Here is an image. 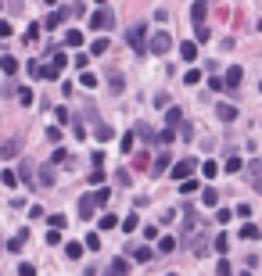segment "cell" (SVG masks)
Here are the masks:
<instances>
[{"label": "cell", "mask_w": 262, "mask_h": 276, "mask_svg": "<svg viewBox=\"0 0 262 276\" xmlns=\"http://www.w3.org/2000/svg\"><path fill=\"white\" fill-rule=\"evenodd\" d=\"M126 43H130L136 54H144V51H147V22H133V25L126 29Z\"/></svg>", "instance_id": "obj_1"}, {"label": "cell", "mask_w": 262, "mask_h": 276, "mask_svg": "<svg viewBox=\"0 0 262 276\" xmlns=\"http://www.w3.org/2000/svg\"><path fill=\"white\" fill-rule=\"evenodd\" d=\"M112 25H115V14H112V7H108V4H101L94 14H90V29H94V33H108Z\"/></svg>", "instance_id": "obj_2"}, {"label": "cell", "mask_w": 262, "mask_h": 276, "mask_svg": "<svg viewBox=\"0 0 262 276\" xmlns=\"http://www.w3.org/2000/svg\"><path fill=\"white\" fill-rule=\"evenodd\" d=\"M197 229H201V222H197V216H194L191 208H183V233H180V240H176V244H194Z\"/></svg>", "instance_id": "obj_3"}, {"label": "cell", "mask_w": 262, "mask_h": 276, "mask_svg": "<svg viewBox=\"0 0 262 276\" xmlns=\"http://www.w3.org/2000/svg\"><path fill=\"white\" fill-rule=\"evenodd\" d=\"M169 172H173V179H176V183H183V179H194V172H197V162H194V158H180L173 168H169Z\"/></svg>", "instance_id": "obj_4"}, {"label": "cell", "mask_w": 262, "mask_h": 276, "mask_svg": "<svg viewBox=\"0 0 262 276\" xmlns=\"http://www.w3.org/2000/svg\"><path fill=\"white\" fill-rule=\"evenodd\" d=\"M169 47H173V36H169V33H151L147 51H144V54H165Z\"/></svg>", "instance_id": "obj_5"}, {"label": "cell", "mask_w": 262, "mask_h": 276, "mask_svg": "<svg viewBox=\"0 0 262 276\" xmlns=\"http://www.w3.org/2000/svg\"><path fill=\"white\" fill-rule=\"evenodd\" d=\"M169 165H173V158H169V151H162V155L155 158V165H151L147 172H151V176H165V172H169Z\"/></svg>", "instance_id": "obj_6"}, {"label": "cell", "mask_w": 262, "mask_h": 276, "mask_svg": "<svg viewBox=\"0 0 262 276\" xmlns=\"http://www.w3.org/2000/svg\"><path fill=\"white\" fill-rule=\"evenodd\" d=\"M68 18V7H54L51 14H47V22H43V29H61V22Z\"/></svg>", "instance_id": "obj_7"}, {"label": "cell", "mask_w": 262, "mask_h": 276, "mask_svg": "<svg viewBox=\"0 0 262 276\" xmlns=\"http://www.w3.org/2000/svg\"><path fill=\"white\" fill-rule=\"evenodd\" d=\"M25 240H29V229H25V226H22V229H18V233H14V237H11V240H7V255H18V251H22V244H25Z\"/></svg>", "instance_id": "obj_8"}, {"label": "cell", "mask_w": 262, "mask_h": 276, "mask_svg": "<svg viewBox=\"0 0 262 276\" xmlns=\"http://www.w3.org/2000/svg\"><path fill=\"white\" fill-rule=\"evenodd\" d=\"M18 151H22V140H18V136H11V140L0 144V155H4V158H18Z\"/></svg>", "instance_id": "obj_9"}, {"label": "cell", "mask_w": 262, "mask_h": 276, "mask_svg": "<svg viewBox=\"0 0 262 276\" xmlns=\"http://www.w3.org/2000/svg\"><path fill=\"white\" fill-rule=\"evenodd\" d=\"M215 115H219V122H234V118H237V104H230V101H223L219 108H215Z\"/></svg>", "instance_id": "obj_10"}, {"label": "cell", "mask_w": 262, "mask_h": 276, "mask_svg": "<svg viewBox=\"0 0 262 276\" xmlns=\"http://www.w3.org/2000/svg\"><path fill=\"white\" fill-rule=\"evenodd\" d=\"M180 122H183V111H180V108H169V111H165V129H173V133H176V129H180Z\"/></svg>", "instance_id": "obj_11"}, {"label": "cell", "mask_w": 262, "mask_h": 276, "mask_svg": "<svg viewBox=\"0 0 262 276\" xmlns=\"http://www.w3.org/2000/svg\"><path fill=\"white\" fill-rule=\"evenodd\" d=\"M94 212H97L94 197H79V219H94Z\"/></svg>", "instance_id": "obj_12"}, {"label": "cell", "mask_w": 262, "mask_h": 276, "mask_svg": "<svg viewBox=\"0 0 262 276\" xmlns=\"http://www.w3.org/2000/svg\"><path fill=\"white\" fill-rule=\"evenodd\" d=\"M65 258H68V262H79V258H83V244L79 240H68L65 244Z\"/></svg>", "instance_id": "obj_13"}, {"label": "cell", "mask_w": 262, "mask_h": 276, "mask_svg": "<svg viewBox=\"0 0 262 276\" xmlns=\"http://www.w3.org/2000/svg\"><path fill=\"white\" fill-rule=\"evenodd\" d=\"M205 14H208V7L201 4V0H197V4H191V18H194V29H197V25H205Z\"/></svg>", "instance_id": "obj_14"}, {"label": "cell", "mask_w": 262, "mask_h": 276, "mask_svg": "<svg viewBox=\"0 0 262 276\" xmlns=\"http://www.w3.org/2000/svg\"><path fill=\"white\" fill-rule=\"evenodd\" d=\"M108 276H130V262L126 258H115V262L108 266Z\"/></svg>", "instance_id": "obj_15"}, {"label": "cell", "mask_w": 262, "mask_h": 276, "mask_svg": "<svg viewBox=\"0 0 262 276\" xmlns=\"http://www.w3.org/2000/svg\"><path fill=\"white\" fill-rule=\"evenodd\" d=\"M90 197H94V205H97V208H104L108 201H112V190H108V187H97V190L90 194Z\"/></svg>", "instance_id": "obj_16"}, {"label": "cell", "mask_w": 262, "mask_h": 276, "mask_svg": "<svg viewBox=\"0 0 262 276\" xmlns=\"http://www.w3.org/2000/svg\"><path fill=\"white\" fill-rule=\"evenodd\" d=\"M14 176H18L22 183H29V187H36V168L33 165H22V172H14Z\"/></svg>", "instance_id": "obj_17"}, {"label": "cell", "mask_w": 262, "mask_h": 276, "mask_svg": "<svg viewBox=\"0 0 262 276\" xmlns=\"http://www.w3.org/2000/svg\"><path fill=\"white\" fill-rule=\"evenodd\" d=\"M0 68H4V75H14V72H18V57L4 54V57H0Z\"/></svg>", "instance_id": "obj_18"}, {"label": "cell", "mask_w": 262, "mask_h": 276, "mask_svg": "<svg viewBox=\"0 0 262 276\" xmlns=\"http://www.w3.org/2000/svg\"><path fill=\"white\" fill-rule=\"evenodd\" d=\"M197 172H201V176H205V179H215V176H219V165H215V162H212V158H208V162H205V165H197Z\"/></svg>", "instance_id": "obj_19"}, {"label": "cell", "mask_w": 262, "mask_h": 276, "mask_svg": "<svg viewBox=\"0 0 262 276\" xmlns=\"http://www.w3.org/2000/svg\"><path fill=\"white\" fill-rule=\"evenodd\" d=\"M208 40H212V29H208V25H197V29H194V40H191V43L197 47V43H208Z\"/></svg>", "instance_id": "obj_20"}, {"label": "cell", "mask_w": 262, "mask_h": 276, "mask_svg": "<svg viewBox=\"0 0 262 276\" xmlns=\"http://www.w3.org/2000/svg\"><path fill=\"white\" fill-rule=\"evenodd\" d=\"M176 248H180L176 237H158V251H162V255H173Z\"/></svg>", "instance_id": "obj_21"}, {"label": "cell", "mask_w": 262, "mask_h": 276, "mask_svg": "<svg viewBox=\"0 0 262 276\" xmlns=\"http://www.w3.org/2000/svg\"><path fill=\"white\" fill-rule=\"evenodd\" d=\"M180 57H183V61H194V57H197V47H194L191 40H183V43H180Z\"/></svg>", "instance_id": "obj_22"}, {"label": "cell", "mask_w": 262, "mask_h": 276, "mask_svg": "<svg viewBox=\"0 0 262 276\" xmlns=\"http://www.w3.org/2000/svg\"><path fill=\"white\" fill-rule=\"evenodd\" d=\"M65 47H83V33L79 29H68L65 33Z\"/></svg>", "instance_id": "obj_23"}, {"label": "cell", "mask_w": 262, "mask_h": 276, "mask_svg": "<svg viewBox=\"0 0 262 276\" xmlns=\"http://www.w3.org/2000/svg\"><path fill=\"white\" fill-rule=\"evenodd\" d=\"M54 179H58V172H54L51 165H43L40 168V183H43V187H54Z\"/></svg>", "instance_id": "obj_24"}, {"label": "cell", "mask_w": 262, "mask_h": 276, "mask_svg": "<svg viewBox=\"0 0 262 276\" xmlns=\"http://www.w3.org/2000/svg\"><path fill=\"white\" fill-rule=\"evenodd\" d=\"M244 168H248V183H252L255 190H259V183H262V176H259V168H262V165H259V162H252V165H244Z\"/></svg>", "instance_id": "obj_25"}, {"label": "cell", "mask_w": 262, "mask_h": 276, "mask_svg": "<svg viewBox=\"0 0 262 276\" xmlns=\"http://www.w3.org/2000/svg\"><path fill=\"white\" fill-rule=\"evenodd\" d=\"M33 101H36V94H33L29 86H22V90H18V104H22V108H33Z\"/></svg>", "instance_id": "obj_26"}, {"label": "cell", "mask_w": 262, "mask_h": 276, "mask_svg": "<svg viewBox=\"0 0 262 276\" xmlns=\"http://www.w3.org/2000/svg\"><path fill=\"white\" fill-rule=\"evenodd\" d=\"M83 251H101V237L94 233V229L86 233V240H83Z\"/></svg>", "instance_id": "obj_27"}, {"label": "cell", "mask_w": 262, "mask_h": 276, "mask_svg": "<svg viewBox=\"0 0 262 276\" xmlns=\"http://www.w3.org/2000/svg\"><path fill=\"white\" fill-rule=\"evenodd\" d=\"M241 168H244V162H241V158L234 155V158H230V162H226V165L219 168V172H230V176H237V172H241Z\"/></svg>", "instance_id": "obj_28"}, {"label": "cell", "mask_w": 262, "mask_h": 276, "mask_svg": "<svg viewBox=\"0 0 262 276\" xmlns=\"http://www.w3.org/2000/svg\"><path fill=\"white\" fill-rule=\"evenodd\" d=\"M212 248H215V251H219V255L226 258V251H230V237H226V233H219V237L212 240Z\"/></svg>", "instance_id": "obj_29"}, {"label": "cell", "mask_w": 262, "mask_h": 276, "mask_svg": "<svg viewBox=\"0 0 262 276\" xmlns=\"http://www.w3.org/2000/svg\"><path fill=\"white\" fill-rule=\"evenodd\" d=\"M201 205H205V208H215V205H219V194H215L212 187H205V194H201Z\"/></svg>", "instance_id": "obj_30"}, {"label": "cell", "mask_w": 262, "mask_h": 276, "mask_svg": "<svg viewBox=\"0 0 262 276\" xmlns=\"http://www.w3.org/2000/svg\"><path fill=\"white\" fill-rule=\"evenodd\" d=\"M36 79H47V83H54V79H61V75L51 68V65H40V72H36Z\"/></svg>", "instance_id": "obj_31"}, {"label": "cell", "mask_w": 262, "mask_h": 276, "mask_svg": "<svg viewBox=\"0 0 262 276\" xmlns=\"http://www.w3.org/2000/svg\"><path fill=\"white\" fill-rule=\"evenodd\" d=\"M136 226H140V219H136V212H130V216L122 219V233H133Z\"/></svg>", "instance_id": "obj_32"}, {"label": "cell", "mask_w": 262, "mask_h": 276, "mask_svg": "<svg viewBox=\"0 0 262 276\" xmlns=\"http://www.w3.org/2000/svg\"><path fill=\"white\" fill-rule=\"evenodd\" d=\"M108 47H112V43H108L104 36H97L94 43H90V54H108Z\"/></svg>", "instance_id": "obj_33"}, {"label": "cell", "mask_w": 262, "mask_h": 276, "mask_svg": "<svg viewBox=\"0 0 262 276\" xmlns=\"http://www.w3.org/2000/svg\"><path fill=\"white\" fill-rule=\"evenodd\" d=\"M173 140H176V133H173V129H162V133L155 136V144H158V147H169Z\"/></svg>", "instance_id": "obj_34"}, {"label": "cell", "mask_w": 262, "mask_h": 276, "mask_svg": "<svg viewBox=\"0 0 262 276\" xmlns=\"http://www.w3.org/2000/svg\"><path fill=\"white\" fill-rule=\"evenodd\" d=\"M259 233H262V229H259L255 222H248V226H241V237H244V240H259Z\"/></svg>", "instance_id": "obj_35"}, {"label": "cell", "mask_w": 262, "mask_h": 276, "mask_svg": "<svg viewBox=\"0 0 262 276\" xmlns=\"http://www.w3.org/2000/svg\"><path fill=\"white\" fill-rule=\"evenodd\" d=\"M97 226H101V229H115V226H119V219L112 216V212H104V216L97 219Z\"/></svg>", "instance_id": "obj_36"}, {"label": "cell", "mask_w": 262, "mask_h": 276, "mask_svg": "<svg viewBox=\"0 0 262 276\" xmlns=\"http://www.w3.org/2000/svg\"><path fill=\"white\" fill-rule=\"evenodd\" d=\"M0 183H4V187H18V176H14V168H4V172H0Z\"/></svg>", "instance_id": "obj_37"}, {"label": "cell", "mask_w": 262, "mask_h": 276, "mask_svg": "<svg viewBox=\"0 0 262 276\" xmlns=\"http://www.w3.org/2000/svg\"><path fill=\"white\" fill-rule=\"evenodd\" d=\"M151 258H155V251H151V248H136V251H133V262H151Z\"/></svg>", "instance_id": "obj_38"}, {"label": "cell", "mask_w": 262, "mask_h": 276, "mask_svg": "<svg viewBox=\"0 0 262 276\" xmlns=\"http://www.w3.org/2000/svg\"><path fill=\"white\" fill-rule=\"evenodd\" d=\"M65 65H68V54H61V51H58V54H54V61H51V68L61 75V68H65Z\"/></svg>", "instance_id": "obj_39"}, {"label": "cell", "mask_w": 262, "mask_h": 276, "mask_svg": "<svg viewBox=\"0 0 262 276\" xmlns=\"http://www.w3.org/2000/svg\"><path fill=\"white\" fill-rule=\"evenodd\" d=\"M54 165H68V151H65V147H58V151H54V158H51V168H54Z\"/></svg>", "instance_id": "obj_40"}, {"label": "cell", "mask_w": 262, "mask_h": 276, "mask_svg": "<svg viewBox=\"0 0 262 276\" xmlns=\"http://www.w3.org/2000/svg\"><path fill=\"white\" fill-rule=\"evenodd\" d=\"M215 276H234V269H230V258H219V262H215Z\"/></svg>", "instance_id": "obj_41"}, {"label": "cell", "mask_w": 262, "mask_h": 276, "mask_svg": "<svg viewBox=\"0 0 262 276\" xmlns=\"http://www.w3.org/2000/svg\"><path fill=\"white\" fill-rule=\"evenodd\" d=\"M133 140H136L133 133H126V136H122V140H119V147H122V155H133Z\"/></svg>", "instance_id": "obj_42"}, {"label": "cell", "mask_w": 262, "mask_h": 276, "mask_svg": "<svg viewBox=\"0 0 262 276\" xmlns=\"http://www.w3.org/2000/svg\"><path fill=\"white\" fill-rule=\"evenodd\" d=\"M122 90H126V79L119 72H112V94H122Z\"/></svg>", "instance_id": "obj_43"}, {"label": "cell", "mask_w": 262, "mask_h": 276, "mask_svg": "<svg viewBox=\"0 0 262 276\" xmlns=\"http://www.w3.org/2000/svg\"><path fill=\"white\" fill-rule=\"evenodd\" d=\"M47 222H51V229H58V233L65 229V216H58V212H54V216H47Z\"/></svg>", "instance_id": "obj_44"}, {"label": "cell", "mask_w": 262, "mask_h": 276, "mask_svg": "<svg viewBox=\"0 0 262 276\" xmlns=\"http://www.w3.org/2000/svg\"><path fill=\"white\" fill-rule=\"evenodd\" d=\"M90 187H104V168H94V172H90Z\"/></svg>", "instance_id": "obj_45"}, {"label": "cell", "mask_w": 262, "mask_h": 276, "mask_svg": "<svg viewBox=\"0 0 262 276\" xmlns=\"http://www.w3.org/2000/svg\"><path fill=\"white\" fill-rule=\"evenodd\" d=\"M183 83H187V86H197V83H201V72H197V68H191L187 75H183Z\"/></svg>", "instance_id": "obj_46"}, {"label": "cell", "mask_w": 262, "mask_h": 276, "mask_svg": "<svg viewBox=\"0 0 262 276\" xmlns=\"http://www.w3.org/2000/svg\"><path fill=\"white\" fill-rule=\"evenodd\" d=\"M54 115H58V129H61V126H72V115H68L65 108H58Z\"/></svg>", "instance_id": "obj_47"}, {"label": "cell", "mask_w": 262, "mask_h": 276, "mask_svg": "<svg viewBox=\"0 0 262 276\" xmlns=\"http://www.w3.org/2000/svg\"><path fill=\"white\" fill-rule=\"evenodd\" d=\"M208 90H215V94H226V86H223L219 75H212V79H208Z\"/></svg>", "instance_id": "obj_48"}, {"label": "cell", "mask_w": 262, "mask_h": 276, "mask_svg": "<svg viewBox=\"0 0 262 276\" xmlns=\"http://www.w3.org/2000/svg\"><path fill=\"white\" fill-rule=\"evenodd\" d=\"M79 83H83L86 90H94V86H97V75H94V72H83V79H79Z\"/></svg>", "instance_id": "obj_49"}, {"label": "cell", "mask_w": 262, "mask_h": 276, "mask_svg": "<svg viewBox=\"0 0 262 276\" xmlns=\"http://www.w3.org/2000/svg\"><path fill=\"white\" fill-rule=\"evenodd\" d=\"M112 136H115L112 126H104V122H101V126H97V140H112Z\"/></svg>", "instance_id": "obj_50"}, {"label": "cell", "mask_w": 262, "mask_h": 276, "mask_svg": "<svg viewBox=\"0 0 262 276\" xmlns=\"http://www.w3.org/2000/svg\"><path fill=\"white\" fill-rule=\"evenodd\" d=\"M197 190V179H183L180 183V194H194Z\"/></svg>", "instance_id": "obj_51"}, {"label": "cell", "mask_w": 262, "mask_h": 276, "mask_svg": "<svg viewBox=\"0 0 262 276\" xmlns=\"http://www.w3.org/2000/svg\"><path fill=\"white\" fill-rule=\"evenodd\" d=\"M115 183H119V187H130V183H133V176H130V172H122V168H119V172H115Z\"/></svg>", "instance_id": "obj_52"}, {"label": "cell", "mask_w": 262, "mask_h": 276, "mask_svg": "<svg viewBox=\"0 0 262 276\" xmlns=\"http://www.w3.org/2000/svg\"><path fill=\"white\" fill-rule=\"evenodd\" d=\"M61 136H65V133H61L58 126H51V129H47V140H51V144H61Z\"/></svg>", "instance_id": "obj_53"}, {"label": "cell", "mask_w": 262, "mask_h": 276, "mask_svg": "<svg viewBox=\"0 0 262 276\" xmlns=\"http://www.w3.org/2000/svg\"><path fill=\"white\" fill-rule=\"evenodd\" d=\"M18 276H36V266H33V262H22V266H18Z\"/></svg>", "instance_id": "obj_54"}, {"label": "cell", "mask_w": 262, "mask_h": 276, "mask_svg": "<svg viewBox=\"0 0 262 276\" xmlns=\"http://www.w3.org/2000/svg\"><path fill=\"white\" fill-rule=\"evenodd\" d=\"M230 216H241V219H248V216H252V205H237V212H230Z\"/></svg>", "instance_id": "obj_55"}, {"label": "cell", "mask_w": 262, "mask_h": 276, "mask_svg": "<svg viewBox=\"0 0 262 276\" xmlns=\"http://www.w3.org/2000/svg\"><path fill=\"white\" fill-rule=\"evenodd\" d=\"M29 219H47V212H43L40 205H33V208H29Z\"/></svg>", "instance_id": "obj_56"}, {"label": "cell", "mask_w": 262, "mask_h": 276, "mask_svg": "<svg viewBox=\"0 0 262 276\" xmlns=\"http://www.w3.org/2000/svg\"><path fill=\"white\" fill-rule=\"evenodd\" d=\"M86 65H90V54H75V68L86 72Z\"/></svg>", "instance_id": "obj_57"}, {"label": "cell", "mask_w": 262, "mask_h": 276, "mask_svg": "<svg viewBox=\"0 0 262 276\" xmlns=\"http://www.w3.org/2000/svg\"><path fill=\"white\" fill-rule=\"evenodd\" d=\"M144 237H147V240H158L162 233H158V226H144Z\"/></svg>", "instance_id": "obj_58"}, {"label": "cell", "mask_w": 262, "mask_h": 276, "mask_svg": "<svg viewBox=\"0 0 262 276\" xmlns=\"http://www.w3.org/2000/svg\"><path fill=\"white\" fill-rule=\"evenodd\" d=\"M47 244H51V248H58V244H61V233H58V229H51V233H47Z\"/></svg>", "instance_id": "obj_59"}, {"label": "cell", "mask_w": 262, "mask_h": 276, "mask_svg": "<svg viewBox=\"0 0 262 276\" xmlns=\"http://www.w3.org/2000/svg\"><path fill=\"white\" fill-rule=\"evenodd\" d=\"M72 133L79 136V140H86V129H83V122H72Z\"/></svg>", "instance_id": "obj_60"}, {"label": "cell", "mask_w": 262, "mask_h": 276, "mask_svg": "<svg viewBox=\"0 0 262 276\" xmlns=\"http://www.w3.org/2000/svg\"><path fill=\"white\" fill-rule=\"evenodd\" d=\"M25 72H29V75H33V79H36V72H40V61L33 57V61H29V65H25Z\"/></svg>", "instance_id": "obj_61"}, {"label": "cell", "mask_w": 262, "mask_h": 276, "mask_svg": "<svg viewBox=\"0 0 262 276\" xmlns=\"http://www.w3.org/2000/svg\"><path fill=\"white\" fill-rule=\"evenodd\" d=\"M230 219H234V216H230L226 208H219V212H215V222H230Z\"/></svg>", "instance_id": "obj_62"}, {"label": "cell", "mask_w": 262, "mask_h": 276, "mask_svg": "<svg viewBox=\"0 0 262 276\" xmlns=\"http://www.w3.org/2000/svg\"><path fill=\"white\" fill-rule=\"evenodd\" d=\"M11 33H14V25H7V22H0V36H4V40H11Z\"/></svg>", "instance_id": "obj_63"}, {"label": "cell", "mask_w": 262, "mask_h": 276, "mask_svg": "<svg viewBox=\"0 0 262 276\" xmlns=\"http://www.w3.org/2000/svg\"><path fill=\"white\" fill-rule=\"evenodd\" d=\"M241 276H252V273H241Z\"/></svg>", "instance_id": "obj_64"}]
</instances>
